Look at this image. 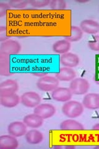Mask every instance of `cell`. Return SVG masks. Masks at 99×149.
I'll return each mask as SVG.
<instances>
[{"instance_id":"obj_1","label":"cell","mask_w":99,"mask_h":149,"mask_svg":"<svg viewBox=\"0 0 99 149\" xmlns=\"http://www.w3.org/2000/svg\"><path fill=\"white\" fill-rule=\"evenodd\" d=\"M84 108L82 104L76 101H69L63 105L62 113L69 118H76L83 113Z\"/></svg>"},{"instance_id":"obj_2","label":"cell","mask_w":99,"mask_h":149,"mask_svg":"<svg viewBox=\"0 0 99 149\" xmlns=\"http://www.w3.org/2000/svg\"><path fill=\"white\" fill-rule=\"evenodd\" d=\"M90 88L89 81L85 78H74L70 83L69 89L73 95H82L87 93Z\"/></svg>"},{"instance_id":"obj_3","label":"cell","mask_w":99,"mask_h":149,"mask_svg":"<svg viewBox=\"0 0 99 149\" xmlns=\"http://www.w3.org/2000/svg\"><path fill=\"white\" fill-rule=\"evenodd\" d=\"M59 80L55 77L45 76L37 81V86L39 89L45 92H52L59 85Z\"/></svg>"},{"instance_id":"obj_4","label":"cell","mask_w":99,"mask_h":149,"mask_svg":"<svg viewBox=\"0 0 99 149\" xmlns=\"http://www.w3.org/2000/svg\"><path fill=\"white\" fill-rule=\"evenodd\" d=\"M41 97L38 93L34 91H28L21 96V102L27 108H35L40 104Z\"/></svg>"},{"instance_id":"obj_5","label":"cell","mask_w":99,"mask_h":149,"mask_svg":"<svg viewBox=\"0 0 99 149\" xmlns=\"http://www.w3.org/2000/svg\"><path fill=\"white\" fill-rule=\"evenodd\" d=\"M21 50V45L17 41L8 40L1 43L0 46V52L7 55H16Z\"/></svg>"},{"instance_id":"obj_6","label":"cell","mask_w":99,"mask_h":149,"mask_svg":"<svg viewBox=\"0 0 99 149\" xmlns=\"http://www.w3.org/2000/svg\"><path fill=\"white\" fill-rule=\"evenodd\" d=\"M73 95L69 88L58 87L51 92V98L56 101L66 102L70 101L72 98Z\"/></svg>"},{"instance_id":"obj_7","label":"cell","mask_w":99,"mask_h":149,"mask_svg":"<svg viewBox=\"0 0 99 149\" xmlns=\"http://www.w3.org/2000/svg\"><path fill=\"white\" fill-rule=\"evenodd\" d=\"M34 113L40 116L44 119H48L53 116L56 113L55 107L50 103H43L35 107Z\"/></svg>"},{"instance_id":"obj_8","label":"cell","mask_w":99,"mask_h":149,"mask_svg":"<svg viewBox=\"0 0 99 149\" xmlns=\"http://www.w3.org/2000/svg\"><path fill=\"white\" fill-rule=\"evenodd\" d=\"M27 125L24 122L16 121L9 124L8 132L9 134L16 137H19L26 135L27 132Z\"/></svg>"},{"instance_id":"obj_9","label":"cell","mask_w":99,"mask_h":149,"mask_svg":"<svg viewBox=\"0 0 99 149\" xmlns=\"http://www.w3.org/2000/svg\"><path fill=\"white\" fill-rule=\"evenodd\" d=\"M82 105L85 108L96 110L99 109V94L98 93H89L84 97Z\"/></svg>"},{"instance_id":"obj_10","label":"cell","mask_w":99,"mask_h":149,"mask_svg":"<svg viewBox=\"0 0 99 149\" xmlns=\"http://www.w3.org/2000/svg\"><path fill=\"white\" fill-rule=\"evenodd\" d=\"M19 89V85L15 80H7L0 85V96L16 93Z\"/></svg>"},{"instance_id":"obj_11","label":"cell","mask_w":99,"mask_h":149,"mask_svg":"<svg viewBox=\"0 0 99 149\" xmlns=\"http://www.w3.org/2000/svg\"><path fill=\"white\" fill-rule=\"evenodd\" d=\"M60 63L64 67L74 68L79 65V58L76 54L68 52L61 55L60 57Z\"/></svg>"},{"instance_id":"obj_12","label":"cell","mask_w":99,"mask_h":149,"mask_svg":"<svg viewBox=\"0 0 99 149\" xmlns=\"http://www.w3.org/2000/svg\"><path fill=\"white\" fill-rule=\"evenodd\" d=\"M80 28L85 33L96 34L99 32V23L92 19H85L80 24Z\"/></svg>"},{"instance_id":"obj_13","label":"cell","mask_w":99,"mask_h":149,"mask_svg":"<svg viewBox=\"0 0 99 149\" xmlns=\"http://www.w3.org/2000/svg\"><path fill=\"white\" fill-rule=\"evenodd\" d=\"M76 73L72 68L64 67L60 69L55 77L61 81H71L76 78Z\"/></svg>"},{"instance_id":"obj_14","label":"cell","mask_w":99,"mask_h":149,"mask_svg":"<svg viewBox=\"0 0 99 149\" xmlns=\"http://www.w3.org/2000/svg\"><path fill=\"white\" fill-rule=\"evenodd\" d=\"M23 122L27 127L37 129L41 127L44 123V119L35 113L26 116L23 119Z\"/></svg>"},{"instance_id":"obj_15","label":"cell","mask_w":99,"mask_h":149,"mask_svg":"<svg viewBox=\"0 0 99 149\" xmlns=\"http://www.w3.org/2000/svg\"><path fill=\"white\" fill-rule=\"evenodd\" d=\"M18 146V141L15 136L9 134L0 137V149H16Z\"/></svg>"},{"instance_id":"obj_16","label":"cell","mask_w":99,"mask_h":149,"mask_svg":"<svg viewBox=\"0 0 99 149\" xmlns=\"http://www.w3.org/2000/svg\"><path fill=\"white\" fill-rule=\"evenodd\" d=\"M0 96H1V98H0L1 104L5 108H15L21 101V98L16 93Z\"/></svg>"},{"instance_id":"obj_17","label":"cell","mask_w":99,"mask_h":149,"mask_svg":"<svg viewBox=\"0 0 99 149\" xmlns=\"http://www.w3.org/2000/svg\"><path fill=\"white\" fill-rule=\"evenodd\" d=\"M26 140L28 143L32 145L39 144L44 140V135L39 130H30L26 134Z\"/></svg>"},{"instance_id":"obj_18","label":"cell","mask_w":99,"mask_h":149,"mask_svg":"<svg viewBox=\"0 0 99 149\" xmlns=\"http://www.w3.org/2000/svg\"><path fill=\"white\" fill-rule=\"evenodd\" d=\"M71 47V42L66 39L60 40L53 44L52 49L54 52L58 54L68 53Z\"/></svg>"},{"instance_id":"obj_19","label":"cell","mask_w":99,"mask_h":149,"mask_svg":"<svg viewBox=\"0 0 99 149\" xmlns=\"http://www.w3.org/2000/svg\"><path fill=\"white\" fill-rule=\"evenodd\" d=\"M62 130H83L84 129L82 124L78 121L73 119H68L63 121L60 125Z\"/></svg>"},{"instance_id":"obj_20","label":"cell","mask_w":99,"mask_h":149,"mask_svg":"<svg viewBox=\"0 0 99 149\" xmlns=\"http://www.w3.org/2000/svg\"><path fill=\"white\" fill-rule=\"evenodd\" d=\"M0 61H1V65H0V73L2 75L8 76L10 75V63H9V55L1 54L0 56Z\"/></svg>"},{"instance_id":"obj_21","label":"cell","mask_w":99,"mask_h":149,"mask_svg":"<svg viewBox=\"0 0 99 149\" xmlns=\"http://www.w3.org/2000/svg\"><path fill=\"white\" fill-rule=\"evenodd\" d=\"M83 32L81 28L78 26H72L71 27V35L65 37V39L69 42H78L82 39Z\"/></svg>"},{"instance_id":"obj_22","label":"cell","mask_w":99,"mask_h":149,"mask_svg":"<svg viewBox=\"0 0 99 149\" xmlns=\"http://www.w3.org/2000/svg\"><path fill=\"white\" fill-rule=\"evenodd\" d=\"M50 6L53 10H63L66 8V3L63 0H52L50 3Z\"/></svg>"},{"instance_id":"obj_23","label":"cell","mask_w":99,"mask_h":149,"mask_svg":"<svg viewBox=\"0 0 99 149\" xmlns=\"http://www.w3.org/2000/svg\"><path fill=\"white\" fill-rule=\"evenodd\" d=\"M8 4L12 8L23 9L29 4V2L28 0H11L9 1Z\"/></svg>"},{"instance_id":"obj_24","label":"cell","mask_w":99,"mask_h":149,"mask_svg":"<svg viewBox=\"0 0 99 149\" xmlns=\"http://www.w3.org/2000/svg\"><path fill=\"white\" fill-rule=\"evenodd\" d=\"M88 46L91 50L99 52V36H94L92 39L88 42Z\"/></svg>"},{"instance_id":"obj_25","label":"cell","mask_w":99,"mask_h":149,"mask_svg":"<svg viewBox=\"0 0 99 149\" xmlns=\"http://www.w3.org/2000/svg\"><path fill=\"white\" fill-rule=\"evenodd\" d=\"M29 4L34 8H43L50 4L49 0H29Z\"/></svg>"},{"instance_id":"obj_26","label":"cell","mask_w":99,"mask_h":149,"mask_svg":"<svg viewBox=\"0 0 99 149\" xmlns=\"http://www.w3.org/2000/svg\"><path fill=\"white\" fill-rule=\"evenodd\" d=\"M11 7L8 3H0V17H2L6 15V12Z\"/></svg>"},{"instance_id":"obj_27","label":"cell","mask_w":99,"mask_h":149,"mask_svg":"<svg viewBox=\"0 0 99 149\" xmlns=\"http://www.w3.org/2000/svg\"><path fill=\"white\" fill-rule=\"evenodd\" d=\"M9 37L6 33V27H0V41H6L8 39Z\"/></svg>"},{"instance_id":"obj_28","label":"cell","mask_w":99,"mask_h":149,"mask_svg":"<svg viewBox=\"0 0 99 149\" xmlns=\"http://www.w3.org/2000/svg\"><path fill=\"white\" fill-rule=\"evenodd\" d=\"M46 73H34V75H35L36 77H39L41 78L46 76Z\"/></svg>"},{"instance_id":"obj_29","label":"cell","mask_w":99,"mask_h":149,"mask_svg":"<svg viewBox=\"0 0 99 149\" xmlns=\"http://www.w3.org/2000/svg\"><path fill=\"white\" fill-rule=\"evenodd\" d=\"M92 130H99V123L95 124L92 127Z\"/></svg>"},{"instance_id":"obj_30","label":"cell","mask_w":99,"mask_h":149,"mask_svg":"<svg viewBox=\"0 0 99 149\" xmlns=\"http://www.w3.org/2000/svg\"><path fill=\"white\" fill-rule=\"evenodd\" d=\"M77 2H78V3H87V2H89V1H77Z\"/></svg>"},{"instance_id":"obj_31","label":"cell","mask_w":99,"mask_h":149,"mask_svg":"<svg viewBox=\"0 0 99 149\" xmlns=\"http://www.w3.org/2000/svg\"><path fill=\"white\" fill-rule=\"evenodd\" d=\"M66 148H75V147H66Z\"/></svg>"},{"instance_id":"obj_32","label":"cell","mask_w":99,"mask_h":149,"mask_svg":"<svg viewBox=\"0 0 99 149\" xmlns=\"http://www.w3.org/2000/svg\"><path fill=\"white\" fill-rule=\"evenodd\" d=\"M96 83L98 84V85H99V81H97V80H96Z\"/></svg>"},{"instance_id":"obj_33","label":"cell","mask_w":99,"mask_h":149,"mask_svg":"<svg viewBox=\"0 0 99 149\" xmlns=\"http://www.w3.org/2000/svg\"><path fill=\"white\" fill-rule=\"evenodd\" d=\"M96 148H99V146H97V147H96Z\"/></svg>"}]
</instances>
